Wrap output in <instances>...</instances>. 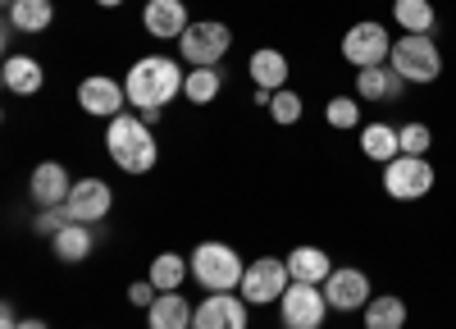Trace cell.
Here are the masks:
<instances>
[{
  "instance_id": "6da1fadb",
  "label": "cell",
  "mask_w": 456,
  "mask_h": 329,
  "mask_svg": "<svg viewBox=\"0 0 456 329\" xmlns=\"http://www.w3.org/2000/svg\"><path fill=\"white\" fill-rule=\"evenodd\" d=\"M187 83V73L178 60L169 55H146L128 69V78H124V92L137 110H165Z\"/></svg>"
},
{
  "instance_id": "7a4b0ae2",
  "label": "cell",
  "mask_w": 456,
  "mask_h": 329,
  "mask_svg": "<svg viewBox=\"0 0 456 329\" xmlns=\"http://www.w3.org/2000/svg\"><path fill=\"white\" fill-rule=\"evenodd\" d=\"M105 152L124 174H146L156 169L160 146H156V133L142 124V115H114L105 128Z\"/></svg>"
},
{
  "instance_id": "3957f363",
  "label": "cell",
  "mask_w": 456,
  "mask_h": 329,
  "mask_svg": "<svg viewBox=\"0 0 456 329\" xmlns=\"http://www.w3.org/2000/svg\"><path fill=\"white\" fill-rule=\"evenodd\" d=\"M187 266H192V279L206 292H238V284L247 275L242 256L228 247V243H201L192 256H187Z\"/></svg>"
},
{
  "instance_id": "277c9868",
  "label": "cell",
  "mask_w": 456,
  "mask_h": 329,
  "mask_svg": "<svg viewBox=\"0 0 456 329\" xmlns=\"http://www.w3.org/2000/svg\"><path fill=\"white\" fill-rule=\"evenodd\" d=\"M228 46H233V32H228V23H219V19H197L178 37V55L192 69H215L228 55Z\"/></svg>"
},
{
  "instance_id": "5b68a950",
  "label": "cell",
  "mask_w": 456,
  "mask_h": 329,
  "mask_svg": "<svg viewBox=\"0 0 456 329\" xmlns=\"http://www.w3.org/2000/svg\"><path fill=\"white\" fill-rule=\"evenodd\" d=\"M388 64L402 73L406 83H420V87H429L438 73H443V55L434 46V37H415V32H406L402 42H393Z\"/></svg>"
},
{
  "instance_id": "8992f818",
  "label": "cell",
  "mask_w": 456,
  "mask_h": 329,
  "mask_svg": "<svg viewBox=\"0 0 456 329\" xmlns=\"http://www.w3.org/2000/svg\"><path fill=\"white\" fill-rule=\"evenodd\" d=\"M434 183H438V174H434L429 156H397L384 165V193L393 202H420L434 193Z\"/></svg>"
},
{
  "instance_id": "52a82bcc",
  "label": "cell",
  "mask_w": 456,
  "mask_h": 329,
  "mask_svg": "<svg viewBox=\"0 0 456 329\" xmlns=\"http://www.w3.org/2000/svg\"><path fill=\"white\" fill-rule=\"evenodd\" d=\"M329 316V298L320 284H288V292L279 298V325L283 329H324Z\"/></svg>"
},
{
  "instance_id": "ba28073f",
  "label": "cell",
  "mask_w": 456,
  "mask_h": 329,
  "mask_svg": "<svg viewBox=\"0 0 456 329\" xmlns=\"http://www.w3.org/2000/svg\"><path fill=\"white\" fill-rule=\"evenodd\" d=\"M388 55H393V37H388V28H384V23L365 19V23H356V28L342 32V60H347L352 69L388 64Z\"/></svg>"
},
{
  "instance_id": "9c48e42d",
  "label": "cell",
  "mask_w": 456,
  "mask_h": 329,
  "mask_svg": "<svg viewBox=\"0 0 456 329\" xmlns=\"http://www.w3.org/2000/svg\"><path fill=\"white\" fill-rule=\"evenodd\" d=\"M288 284H292L288 261H274V256H260V261H251V266H247V275H242L238 292L247 298V307H270V302H279L283 292H288Z\"/></svg>"
},
{
  "instance_id": "30bf717a",
  "label": "cell",
  "mask_w": 456,
  "mask_h": 329,
  "mask_svg": "<svg viewBox=\"0 0 456 329\" xmlns=\"http://www.w3.org/2000/svg\"><path fill=\"white\" fill-rule=\"evenodd\" d=\"M192 329H247V298L242 292H206L192 311Z\"/></svg>"
},
{
  "instance_id": "8fae6325",
  "label": "cell",
  "mask_w": 456,
  "mask_h": 329,
  "mask_svg": "<svg viewBox=\"0 0 456 329\" xmlns=\"http://www.w3.org/2000/svg\"><path fill=\"white\" fill-rule=\"evenodd\" d=\"M324 288V298H329V311H365V302L374 298L370 292V275L365 270H338L333 266V275L320 284Z\"/></svg>"
},
{
  "instance_id": "7c38bea8",
  "label": "cell",
  "mask_w": 456,
  "mask_h": 329,
  "mask_svg": "<svg viewBox=\"0 0 456 329\" xmlns=\"http://www.w3.org/2000/svg\"><path fill=\"white\" fill-rule=\"evenodd\" d=\"M110 202H114L110 183L78 178V183H73V193H69V202H64V215L73 219V225H96V219L110 215Z\"/></svg>"
},
{
  "instance_id": "4fadbf2b",
  "label": "cell",
  "mask_w": 456,
  "mask_h": 329,
  "mask_svg": "<svg viewBox=\"0 0 456 329\" xmlns=\"http://www.w3.org/2000/svg\"><path fill=\"white\" fill-rule=\"evenodd\" d=\"M78 105L87 110V115H96V119H114V115H124L128 92H124V83L105 78V73H92V78L78 83Z\"/></svg>"
},
{
  "instance_id": "5bb4252c",
  "label": "cell",
  "mask_w": 456,
  "mask_h": 329,
  "mask_svg": "<svg viewBox=\"0 0 456 329\" xmlns=\"http://www.w3.org/2000/svg\"><path fill=\"white\" fill-rule=\"evenodd\" d=\"M69 193H73V178H69V169L60 160H42V165L28 174V197L42 206V210L46 206H64Z\"/></svg>"
},
{
  "instance_id": "9a60e30c",
  "label": "cell",
  "mask_w": 456,
  "mask_h": 329,
  "mask_svg": "<svg viewBox=\"0 0 456 329\" xmlns=\"http://www.w3.org/2000/svg\"><path fill=\"white\" fill-rule=\"evenodd\" d=\"M142 23H146L151 37H160V42H174V37H183L187 28H192V14H187L183 0H146Z\"/></svg>"
},
{
  "instance_id": "2e32d148",
  "label": "cell",
  "mask_w": 456,
  "mask_h": 329,
  "mask_svg": "<svg viewBox=\"0 0 456 329\" xmlns=\"http://www.w3.org/2000/svg\"><path fill=\"white\" fill-rule=\"evenodd\" d=\"M411 83L393 64H374V69H356V96L361 101H397Z\"/></svg>"
},
{
  "instance_id": "e0dca14e",
  "label": "cell",
  "mask_w": 456,
  "mask_h": 329,
  "mask_svg": "<svg viewBox=\"0 0 456 329\" xmlns=\"http://www.w3.org/2000/svg\"><path fill=\"white\" fill-rule=\"evenodd\" d=\"M247 73H251V83H256L260 92H283V87H288L292 64H288V55H283V51L260 46V51L247 60Z\"/></svg>"
},
{
  "instance_id": "ac0fdd59",
  "label": "cell",
  "mask_w": 456,
  "mask_h": 329,
  "mask_svg": "<svg viewBox=\"0 0 456 329\" xmlns=\"http://www.w3.org/2000/svg\"><path fill=\"white\" fill-rule=\"evenodd\" d=\"M0 83H5V92H14V96H37L42 83H46V69L32 55H10L5 64H0Z\"/></svg>"
},
{
  "instance_id": "d6986e66",
  "label": "cell",
  "mask_w": 456,
  "mask_h": 329,
  "mask_svg": "<svg viewBox=\"0 0 456 329\" xmlns=\"http://www.w3.org/2000/svg\"><path fill=\"white\" fill-rule=\"evenodd\" d=\"M288 275L297 284H324L333 275V261H329V251L324 247H311V243H301L288 251Z\"/></svg>"
},
{
  "instance_id": "ffe728a7",
  "label": "cell",
  "mask_w": 456,
  "mask_h": 329,
  "mask_svg": "<svg viewBox=\"0 0 456 329\" xmlns=\"http://www.w3.org/2000/svg\"><path fill=\"white\" fill-rule=\"evenodd\" d=\"M192 311L183 292H160L156 307H146V329H192Z\"/></svg>"
},
{
  "instance_id": "44dd1931",
  "label": "cell",
  "mask_w": 456,
  "mask_h": 329,
  "mask_svg": "<svg viewBox=\"0 0 456 329\" xmlns=\"http://www.w3.org/2000/svg\"><path fill=\"white\" fill-rule=\"evenodd\" d=\"M92 247H96V238H92V229L87 225H69L51 238V251H55V261H64V266H78V261H87L92 256Z\"/></svg>"
},
{
  "instance_id": "7402d4cb",
  "label": "cell",
  "mask_w": 456,
  "mask_h": 329,
  "mask_svg": "<svg viewBox=\"0 0 456 329\" xmlns=\"http://www.w3.org/2000/svg\"><path fill=\"white\" fill-rule=\"evenodd\" d=\"M361 152L374 160V165H388L402 156V142H397V128L393 124H365L361 128Z\"/></svg>"
},
{
  "instance_id": "603a6c76",
  "label": "cell",
  "mask_w": 456,
  "mask_h": 329,
  "mask_svg": "<svg viewBox=\"0 0 456 329\" xmlns=\"http://www.w3.org/2000/svg\"><path fill=\"white\" fill-rule=\"evenodd\" d=\"M146 279L156 284L160 292H178V288H183V279H192V266H187V261H183L178 251H160L156 261H151Z\"/></svg>"
},
{
  "instance_id": "cb8c5ba5",
  "label": "cell",
  "mask_w": 456,
  "mask_h": 329,
  "mask_svg": "<svg viewBox=\"0 0 456 329\" xmlns=\"http://www.w3.org/2000/svg\"><path fill=\"white\" fill-rule=\"evenodd\" d=\"M365 329H402L406 325V302L393 298V292H384V298H370L365 311H361Z\"/></svg>"
},
{
  "instance_id": "d4e9b609",
  "label": "cell",
  "mask_w": 456,
  "mask_h": 329,
  "mask_svg": "<svg viewBox=\"0 0 456 329\" xmlns=\"http://www.w3.org/2000/svg\"><path fill=\"white\" fill-rule=\"evenodd\" d=\"M434 5L429 0H393V23H402L406 32H415V37H429L434 32Z\"/></svg>"
},
{
  "instance_id": "484cf974",
  "label": "cell",
  "mask_w": 456,
  "mask_h": 329,
  "mask_svg": "<svg viewBox=\"0 0 456 329\" xmlns=\"http://www.w3.org/2000/svg\"><path fill=\"white\" fill-rule=\"evenodd\" d=\"M55 19V5L51 0H14V10H10V23L19 32H46Z\"/></svg>"
},
{
  "instance_id": "4316f807",
  "label": "cell",
  "mask_w": 456,
  "mask_h": 329,
  "mask_svg": "<svg viewBox=\"0 0 456 329\" xmlns=\"http://www.w3.org/2000/svg\"><path fill=\"white\" fill-rule=\"evenodd\" d=\"M324 119H329V128H338V133L365 128V124H361V96H333V101L324 105Z\"/></svg>"
},
{
  "instance_id": "83f0119b",
  "label": "cell",
  "mask_w": 456,
  "mask_h": 329,
  "mask_svg": "<svg viewBox=\"0 0 456 329\" xmlns=\"http://www.w3.org/2000/svg\"><path fill=\"white\" fill-rule=\"evenodd\" d=\"M219 87H224V78L215 69H192V73H187V83H183V96L192 105H210L219 96Z\"/></svg>"
},
{
  "instance_id": "f1b7e54d",
  "label": "cell",
  "mask_w": 456,
  "mask_h": 329,
  "mask_svg": "<svg viewBox=\"0 0 456 329\" xmlns=\"http://www.w3.org/2000/svg\"><path fill=\"white\" fill-rule=\"evenodd\" d=\"M397 142H402V156H429L434 128H429V124H402V128H397Z\"/></svg>"
},
{
  "instance_id": "f546056e",
  "label": "cell",
  "mask_w": 456,
  "mask_h": 329,
  "mask_svg": "<svg viewBox=\"0 0 456 329\" xmlns=\"http://www.w3.org/2000/svg\"><path fill=\"white\" fill-rule=\"evenodd\" d=\"M270 115H274V124H283V128H292L301 115H306V101H301L297 92H274V101H270Z\"/></svg>"
},
{
  "instance_id": "4dcf8cb0",
  "label": "cell",
  "mask_w": 456,
  "mask_h": 329,
  "mask_svg": "<svg viewBox=\"0 0 456 329\" xmlns=\"http://www.w3.org/2000/svg\"><path fill=\"white\" fill-rule=\"evenodd\" d=\"M64 225H69V215H64V206H46L42 215L32 219V229H37V234H46V238H55V234H60Z\"/></svg>"
},
{
  "instance_id": "1f68e13d",
  "label": "cell",
  "mask_w": 456,
  "mask_h": 329,
  "mask_svg": "<svg viewBox=\"0 0 456 329\" xmlns=\"http://www.w3.org/2000/svg\"><path fill=\"white\" fill-rule=\"evenodd\" d=\"M156 298H160V288L151 284V279H137V284H128V302H133V307H156Z\"/></svg>"
},
{
  "instance_id": "d6a6232c",
  "label": "cell",
  "mask_w": 456,
  "mask_h": 329,
  "mask_svg": "<svg viewBox=\"0 0 456 329\" xmlns=\"http://www.w3.org/2000/svg\"><path fill=\"white\" fill-rule=\"evenodd\" d=\"M0 329H19V316H14V307H5V311H0Z\"/></svg>"
},
{
  "instance_id": "836d02e7",
  "label": "cell",
  "mask_w": 456,
  "mask_h": 329,
  "mask_svg": "<svg viewBox=\"0 0 456 329\" xmlns=\"http://www.w3.org/2000/svg\"><path fill=\"white\" fill-rule=\"evenodd\" d=\"M19 329H51L46 320H37V316H28V320H19Z\"/></svg>"
},
{
  "instance_id": "e575fe53",
  "label": "cell",
  "mask_w": 456,
  "mask_h": 329,
  "mask_svg": "<svg viewBox=\"0 0 456 329\" xmlns=\"http://www.w3.org/2000/svg\"><path fill=\"white\" fill-rule=\"evenodd\" d=\"M96 5H101V10H119V5H124V0H96Z\"/></svg>"
}]
</instances>
